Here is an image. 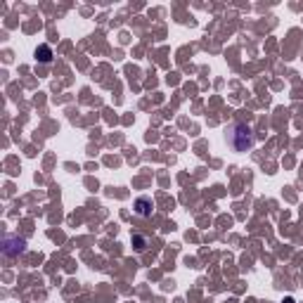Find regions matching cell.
<instances>
[{"mask_svg": "<svg viewBox=\"0 0 303 303\" xmlns=\"http://www.w3.org/2000/svg\"><path fill=\"white\" fill-rule=\"evenodd\" d=\"M225 138H227V145L232 147L235 152H247L253 147V142H256V138H253V130L247 126V123H230L225 130Z\"/></svg>", "mask_w": 303, "mask_h": 303, "instance_id": "cell-1", "label": "cell"}, {"mask_svg": "<svg viewBox=\"0 0 303 303\" xmlns=\"http://www.w3.org/2000/svg\"><path fill=\"white\" fill-rule=\"evenodd\" d=\"M24 249H26V242L19 237H7L5 239V256H17V253H24Z\"/></svg>", "mask_w": 303, "mask_h": 303, "instance_id": "cell-2", "label": "cell"}, {"mask_svg": "<svg viewBox=\"0 0 303 303\" xmlns=\"http://www.w3.org/2000/svg\"><path fill=\"white\" fill-rule=\"evenodd\" d=\"M133 208H135V213H138V216H145V218L152 216V199L150 197H138Z\"/></svg>", "mask_w": 303, "mask_h": 303, "instance_id": "cell-3", "label": "cell"}, {"mask_svg": "<svg viewBox=\"0 0 303 303\" xmlns=\"http://www.w3.org/2000/svg\"><path fill=\"white\" fill-rule=\"evenodd\" d=\"M36 59H38V62H43V64H48V62L52 59V50H50V45H38V48H36Z\"/></svg>", "mask_w": 303, "mask_h": 303, "instance_id": "cell-4", "label": "cell"}, {"mask_svg": "<svg viewBox=\"0 0 303 303\" xmlns=\"http://www.w3.org/2000/svg\"><path fill=\"white\" fill-rule=\"evenodd\" d=\"M133 247L138 251H145L147 249V239L142 237V235H133Z\"/></svg>", "mask_w": 303, "mask_h": 303, "instance_id": "cell-5", "label": "cell"}, {"mask_svg": "<svg viewBox=\"0 0 303 303\" xmlns=\"http://www.w3.org/2000/svg\"><path fill=\"white\" fill-rule=\"evenodd\" d=\"M282 303H296V301H294L292 296H287V299H284V301H282Z\"/></svg>", "mask_w": 303, "mask_h": 303, "instance_id": "cell-6", "label": "cell"}]
</instances>
